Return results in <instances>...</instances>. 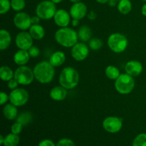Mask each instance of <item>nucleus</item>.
<instances>
[{
    "label": "nucleus",
    "instance_id": "nucleus-1",
    "mask_svg": "<svg viewBox=\"0 0 146 146\" xmlns=\"http://www.w3.org/2000/svg\"><path fill=\"white\" fill-rule=\"evenodd\" d=\"M33 71L36 80L41 84H48L55 76L54 66L49 61H43L38 63Z\"/></svg>",
    "mask_w": 146,
    "mask_h": 146
},
{
    "label": "nucleus",
    "instance_id": "nucleus-2",
    "mask_svg": "<svg viewBox=\"0 0 146 146\" xmlns=\"http://www.w3.org/2000/svg\"><path fill=\"white\" fill-rule=\"evenodd\" d=\"M54 36L58 44L66 48L73 47L78 43V33L68 27H61L56 31Z\"/></svg>",
    "mask_w": 146,
    "mask_h": 146
},
{
    "label": "nucleus",
    "instance_id": "nucleus-3",
    "mask_svg": "<svg viewBox=\"0 0 146 146\" xmlns=\"http://www.w3.org/2000/svg\"><path fill=\"white\" fill-rule=\"evenodd\" d=\"M79 82V74L73 67H66L59 76V84L67 90L74 88Z\"/></svg>",
    "mask_w": 146,
    "mask_h": 146
},
{
    "label": "nucleus",
    "instance_id": "nucleus-4",
    "mask_svg": "<svg viewBox=\"0 0 146 146\" xmlns=\"http://www.w3.org/2000/svg\"><path fill=\"white\" fill-rule=\"evenodd\" d=\"M135 87L133 77L128 74H122L115 80V88L121 94H128Z\"/></svg>",
    "mask_w": 146,
    "mask_h": 146
},
{
    "label": "nucleus",
    "instance_id": "nucleus-5",
    "mask_svg": "<svg viewBox=\"0 0 146 146\" xmlns=\"http://www.w3.org/2000/svg\"><path fill=\"white\" fill-rule=\"evenodd\" d=\"M128 41L125 35L120 33L112 34L108 38V46L115 53L123 52L128 46Z\"/></svg>",
    "mask_w": 146,
    "mask_h": 146
},
{
    "label": "nucleus",
    "instance_id": "nucleus-6",
    "mask_svg": "<svg viewBox=\"0 0 146 146\" xmlns=\"http://www.w3.org/2000/svg\"><path fill=\"white\" fill-rule=\"evenodd\" d=\"M56 4H54L51 0L42 1L37 5L36 9V15L41 19L48 20L54 18L56 12Z\"/></svg>",
    "mask_w": 146,
    "mask_h": 146
},
{
    "label": "nucleus",
    "instance_id": "nucleus-7",
    "mask_svg": "<svg viewBox=\"0 0 146 146\" xmlns=\"http://www.w3.org/2000/svg\"><path fill=\"white\" fill-rule=\"evenodd\" d=\"M14 78L21 85H29L34 79V71L26 66H20L14 71Z\"/></svg>",
    "mask_w": 146,
    "mask_h": 146
},
{
    "label": "nucleus",
    "instance_id": "nucleus-8",
    "mask_svg": "<svg viewBox=\"0 0 146 146\" xmlns=\"http://www.w3.org/2000/svg\"><path fill=\"white\" fill-rule=\"evenodd\" d=\"M9 101L11 104L17 107L25 105L29 101V94L24 88H16L9 94Z\"/></svg>",
    "mask_w": 146,
    "mask_h": 146
},
{
    "label": "nucleus",
    "instance_id": "nucleus-9",
    "mask_svg": "<svg viewBox=\"0 0 146 146\" xmlns=\"http://www.w3.org/2000/svg\"><path fill=\"white\" fill-rule=\"evenodd\" d=\"M122 118L116 116L107 117L103 121V127L106 131L111 133H116L119 132L123 126Z\"/></svg>",
    "mask_w": 146,
    "mask_h": 146
},
{
    "label": "nucleus",
    "instance_id": "nucleus-10",
    "mask_svg": "<svg viewBox=\"0 0 146 146\" xmlns=\"http://www.w3.org/2000/svg\"><path fill=\"white\" fill-rule=\"evenodd\" d=\"M33 39L34 38H32L30 33L27 31H21L16 36V45L19 49L28 51L30 47L33 46Z\"/></svg>",
    "mask_w": 146,
    "mask_h": 146
},
{
    "label": "nucleus",
    "instance_id": "nucleus-11",
    "mask_svg": "<svg viewBox=\"0 0 146 146\" xmlns=\"http://www.w3.org/2000/svg\"><path fill=\"white\" fill-rule=\"evenodd\" d=\"M89 54V48L84 43H76L71 48V56L77 61H84Z\"/></svg>",
    "mask_w": 146,
    "mask_h": 146
},
{
    "label": "nucleus",
    "instance_id": "nucleus-12",
    "mask_svg": "<svg viewBox=\"0 0 146 146\" xmlns=\"http://www.w3.org/2000/svg\"><path fill=\"white\" fill-rule=\"evenodd\" d=\"M31 17L26 12H19L15 14L14 17V24L16 27L21 30H27L31 27Z\"/></svg>",
    "mask_w": 146,
    "mask_h": 146
},
{
    "label": "nucleus",
    "instance_id": "nucleus-13",
    "mask_svg": "<svg viewBox=\"0 0 146 146\" xmlns=\"http://www.w3.org/2000/svg\"><path fill=\"white\" fill-rule=\"evenodd\" d=\"M70 15L73 19L81 20L86 17L87 13V7L84 3H74L70 8Z\"/></svg>",
    "mask_w": 146,
    "mask_h": 146
},
{
    "label": "nucleus",
    "instance_id": "nucleus-14",
    "mask_svg": "<svg viewBox=\"0 0 146 146\" xmlns=\"http://www.w3.org/2000/svg\"><path fill=\"white\" fill-rule=\"evenodd\" d=\"M71 15L65 9H58L54 17V22L60 27H67L71 21Z\"/></svg>",
    "mask_w": 146,
    "mask_h": 146
},
{
    "label": "nucleus",
    "instance_id": "nucleus-15",
    "mask_svg": "<svg viewBox=\"0 0 146 146\" xmlns=\"http://www.w3.org/2000/svg\"><path fill=\"white\" fill-rule=\"evenodd\" d=\"M143 67L142 64L140 61L132 60L125 64V70L126 74H129L130 76L133 77H135L139 76L142 73Z\"/></svg>",
    "mask_w": 146,
    "mask_h": 146
},
{
    "label": "nucleus",
    "instance_id": "nucleus-16",
    "mask_svg": "<svg viewBox=\"0 0 146 146\" xmlns=\"http://www.w3.org/2000/svg\"><path fill=\"white\" fill-rule=\"evenodd\" d=\"M51 99L56 101H61L67 96V89L63 86H56L51 90L49 94Z\"/></svg>",
    "mask_w": 146,
    "mask_h": 146
},
{
    "label": "nucleus",
    "instance_id": "nucleus-17",
    "mask_svg": "<svg viewBox=\"0 0 146 146\" xmlns=\"http://www.w3.org/2000/svg\"><path fill=\"white\" fill-rule=\"evenodd\" d=\"M30 55L27 50L20 49L14 55V61L17 65L24 66L29 61Z\"/></svg>",
    "mask_w": 146,
    "mask_h": 146
},
{
    "label": "nucleus",
    "instance_id": "nucleus-18",
    "mask_svg": "<svg viewBox=\"0 0 146 146\" xmlns=\"http://www.w3.org/2000/svg\"><path fill=\"white\" fill-rule=\"evenodd\" d=\"M29 33L35 40H41L45 36V30L40 24H33L29 28Z\"/></svg>",
    "mask_w": 146,
    "mask_h": 146
},
{
    "label": "nucleus",
    "instance_id": "nucleus-19",
    "mask_svg": "<svg viewBox=\"0 0 146 146\" xmlns=\"http://www.w3.org/2000/svg\"><path fill=\"white\" fill-rule=\"evenodd\" d=\"M3 114L7 120L11 121V120L15 119L17 117L18 110H17V106L14 104H7L3 108Z\"/></svg>",
    "mask_w": 146,
    "mask_h": 146
},
{
    "label": "nucleus",
    "instance_id": "nucleus-20",
    "mask_svg": "<svg viewBox=\"0 0 146 146\" xmlns=\"http://www.w3.org/2000/svg\"><path fill=\"white\" fill-rule=\"evenodd\" d=\"M66 61V56L63 51H56L49 58V62L54 67L60 66L62 65Z\"/></svg>",
    "mask_w": 146,
    "mask_h": 146
},
{
    "label": "nucleus",
    "instance_id": "nucleus-21",
    "mask_svg": "<svg viewBox=\"0 0 146 146\" xmlns=\"http://www.w3.org/2000/svg\"><path fill=\"white\" fill-rule=\"evenodd\" d=\"M11 42V37L9 32L5 29L0 31V49L5 50L10 46Z\"/></svg>",
    "mask_w": 146,
    "mask_h": 146
},
{
    "label": "nucleus",
    "instance_id": "nucleus-22",
    "mask_svg": "<svg viewBox=\"0 0 146 146\" xmlns=\"http://www.w3.org/2000/svg\"><path fill=\"white\" fill-rule=\"evenodd\" d=\"M14 72L7 66H3L0 68V78L3 81H9L14 78Z\"/></svg>",
    "mask_w": 146,
    "mask_h": 146
},
{
    "label": "nucleus",
    "instance_id": "nucleus-23",
    "mask_svg": "<svg viewBox=\"0 0 146 146\" xmlns=\"http://www.w3.org/2000/svg\"><path fill=\"white\" fill-rule=\"evenodd\" d=\"M118 10L122 14H128L132 10V3L130 0H121L118 3Z\"/></svg>",
    "mask_w": 146,
    "mask_h": 146
},
{
    "label": "nucleus",
    "instance_id": "nucleus-24",
    "mask_svg": "<svg viewBox=\"0 0 146 146\" xmlns=\"http://www.w3.org/2000/svg\"><path fill=\"white\" fill-rule=\"evenodd\" d=\"M91 30L87 26H82L78 31V38L84 42L89 41L91 38Z\"/></svg>",
    "mask_w": 146,
    "mask_h": 146
},
{
    "label": "nucleus",
    "instance_id": "nucleus-25",
    "mask_svg": "<svg viewBox=\"0 0 146 146\" xmlns=\"http://www.w3.org/2000/svg\"><path fill=\"white\" fill-rule=\"evenodd\" d=\"M20 138L18 135L13 133L8 134L4 138V146H17L19 143Z\"/></svg>",
    "mask_w": 146,
    "mask_h": 146
},
{
    "label": "nucleus",
    "instance_id": "nucleus-26",
    "mask_svg": "<svg viewBox=\"0 0 146 146\" xmlns=\"http://www.w3.org/2000/svg\"><path fill=\"white\" fill-rule=\"evenodd\" d=\"M106 75L108 77L109 79L111 80H116L117 78L119 77V76L121 75L120 74V71L118 70V68L117 67H115V66H108L106 68Z\"/></svg>",
    "mask_w": 146,
    "mask_h": 146
},
{
    "label": "nucleus",
    "instance_id": "nucleus-27",
    "mask_svg": "<svg viewBox=\"0 0 146 146\" xmlns=\"http://www.w3.org/2000/svg\"><path fill=\"white\" fill-rule=\"evenodd\" d=\"M31 120H32V115L29 112H24L17 116V122L20 123L24 126L30 123Z\"/></svg>",
    "mask_w": 146,
    "mask_h": 146
},
{
    "label": "nucleus",
    "instance_id": "nucleus-28",
    "mask_svg": "<svg viewBox=\"0 0 146 146\" xmlns=\"http://www.w3.org/2000/svg\"><path fill=\"white\" fill-rule=\"evenodd\" d=\"M11 9L15 11H21L26 6L25 0H11Z\"/></svg>",
    "mask_w": 146,
    "mask_h": 146
},
{
    "label": "nucleus",
    "instance_id": "nucleus-29",
    "mask_svg": "<svg viewBox=\"0 0 146 146\" xmlns=\"http://www.w3.org/2000/svg\"><path fill=\"white\" fill-rule=\"evenodd\" d=\"M133 146H146V133H141L133 140Z\"/></svg>",
    "mask_w": 146,
    "mask_h": 146
},
{
    "label": "nucleus",
    "instance_id": "nucleus-30",
    "mask_svg": "<svg viewBox=\"0 0 146 146\" xmlns=\"http://www.w3.org/2000/svg\"><path fill=\"white\" fill-rule=\"evenodd\" d=\"M11 8V1H9V0H0V14H6L9 11Z\"/></svg>",
    "mask_w": 146,
    "mask_h": 146
},
{
    "label": "nucleus",
    "instance_id": "nucleus-31",
    "mask_svg": "<svg viewBox=\"0 0 146 146\" xmlns=\"http://www.w3.org/2000/svg\"><path fill=\"white\" fill-rule=\"evenodd\" d=\"M103 46V42L100 38H94L89 41V47L94 51H97Z\"/></svg>",
    "mask_w": 146,
    "mask_h": 146
},
{
    "label": "nucleus",
    "instance_id": "nucleus-32",
    "mask_svg": "<svg viewBox=\"0 0 146 146\" xmlns=\"http://www.w3.org/2000/svg\"><path fill=\"white\" fill-rule=\"evenodd\" d=\"M56 146H76L73 141L68 138H62L57 143Z\"/></svg>",
    "mask_w": 146,
    "mask_h": 146
},
{
    "label": "nucleus",
    "instance_id": "nucleus-33",
    "mask_svg": "<svg viewBox=\"0 0 146 146\" xmlns=\"http://www.w3.org/2000/svg\"><path fill=\"white\" fill-rule=\"evenodd\" d=\"M23 128V125H21L20 123L16 122L15 123L13 124L11 127V133L14 134H17V135H19L20 133L21 132Z\"/></svg>",
    "mask_w": 146,
    "mask_h": 146
},
{
    "label": "nucleus",
    "instance_id": "nucleus-34",
    "mask_svg": "<svg viewBox=\"0 0 146 146\" xmlns=\"http://www.w3.org/2000/svg\"><path fill=\"white\" fill-rule=\"evenodd\" d=\"M28 52L29 54L30 57H31V58H36V57H37L39 55L40 50L37 46H32L30 47L29 49L28 50Z\"/></svg>",
    "mask_w": 146,
    "mask_h": 146
},
{
    "label": "nucleus",
    "instance_id": "nucleus-35",
    "mask_svg": "<svg viewBox=\"0 0 146 146\" xmlns=\"http://www.w3.org/2000/svg\"><path fill=\"white\" fill-rule=\"evenodd\" d=\"M19 83L15 78H12L10 81H8V84H7V86H8V88L11 90H14L16 88H17V86L19 85Z\"/></svg>",
    "mask_w": 146,
    "mask_h": 146
},
{
    "label": "nucleus",
    "instance_id": "nucleus-36",
    "mask_svg": "<svg viewBox=\"0 0 146 146\" xmlns=\"http://www.w3.org/2000/svg\"><path fill=\"white\" fill-rule=\"evenodd\" d=\"M8 100H9V96H8L4 92L0 93V104L1 105L5 104L8 101Z\"/></svg>",
    "mask_w": 146,
    "mask_h": 146
},
{
    "label": "nucleus",
    "instance_id": "nucleus-37",
    "mask_svg": "<svg viewBox=\"0 0 146 146\" xmlns=\"http://www.w3.org/2000/svg\"><path fill=\"white\" fill-rule=\"evenodd\" d=\"M38 146H56V145H55V143L52 141H51V140L45 139L41 141L38 143Z\"/></svg>",
    "mask_w": 146,
    "mask_h": 146
},
{
    "label": "nucleus",
    "instance_id": "nucleus-38",
    "mask_svg": "<svg viewBox=\"0 0 146 146\" xmlns=\"http://www.w3.org/2000/svg\"><path fill=\"white\" fill-rule=\"evenodd\" d=\"M31 24H32V25L33 24H38L40 22V18L37 15L31 17Z\"/></svg>",
    "mask_w": 146,
    "mask_h": 146
},
{
    "label": "nucleus",
    "instance_id": "nucleus-39",
    "mask_svg": "<svg viewBox=\"0 0 146 146\" xmlns=\"http://www.w3.org/2000/svg\"><path fill=\"white\" fill-rule=\"evenodd\" d=\"M97 17V14H96L95 11H91L89 12V14H88V18L90 20H95Z\"/></svg>",
    "mask_w": 146,
    "mask_h": 146
},
{
    "label": "nucleus",
    "instance_id": "nucleus-40",
    "mask_svg": "<svg viewBox=\"0 0 146 146\" xmlns=\"http://www.w3.org/2000/svg\"><path fill=\"white\" fill-rule=\"evenodd\" d=\"M117 0H109L108 2V5L110 6V7H115L116 5H118V3H117Z\"/></svg>",
    "mask_w": 146,
    "mask_h": 146
},
{
    "label": "nucleus",
    "instance_id": "nucleus-41",
    "mask_svg": "<svg viewBox=\"0 0 146 146\" xmlns=\"http://www.w3.org/2000/svg\"><path fill=\"white\" fill-rule=\"evenodd\" d=\"M71 24H72L73 27H78V26L79 25V20L73 19V20L71 21Z\"/></svg>",
    "mask_w": 146,
    "mask_h": 146
},
{
    "label": "nucleus",
    "instance_id": "nucleus-42",
    "mask_svg": "<svg viewBox=\"0 0 146 146\" xmlns=\"http://www.w3.org/2000/svg\"><path fill=\"white\" fill-rule=\"evenodd\" d=\"M141 13H142L143 15L146 17V3L142 7V9H141Z\"/></svg>",
    "mask_w": 146,
    "mask_h": 146
},
{
    "label": "nucleus",
    "instance_id": "nucleus-43",
    "mask_svg": "<svg viewBox=\"0 0 146 146\" xmlns=\"http://www.w3.org/2000/svg\"><path fill=\"white\" fill-rule=\"evenodd\" d=\"M98 3L99 4H106V3L108 2L109 0H96Z\"/></svg>",
    "mask_w": 146,
    "mask_h": 146
},
{
    "label": "nucleus",
    "instance_id": "nucleus-44",
    "mask_svg": "<svg viewBox=\"0 0 146 146\" xmlns=\"http://www.w3.org/2000/svg\"><path fill=\"white\" fill-rule=\"evenodd\" d=\"M4 138H4L2 135H0V145H3V144H4Z\"/></svg>",
    "mask_w": 146,
    "mask_h": 146
},
{
    "label": "nucleus",
    "instance_id": "nucleus-45",
    "mask_svg": "<svg viewBox=\"0 0 146 146\" xmlns=\"http://www.w3.org/2000/svg\"><path fill=\"white\" fill-rule=\"evenodd\" d=\"M51 1H53L54 4H59V3H61L63 0H51Z\"/></svg>",
    "mask_w": 146,
    "mask_h": 146
},
{
    "label": "nucleus",
    "instance_id": "nucleus-46",
    "mask_svg": "<svg viewBox=\"0 0 146 146\" xmlns=\"http://www.w3.org/2000/svg\"><path fill=\"white\" fill-rule=\"evenodd\" d=\"M70 1L73 3H76V2H79V1H81V0H70Z\"/></svg>",
    "mask_w": 146,
    "mask_h": 146
},
{
    "label": "nucleus",
    "instance_id": "nucleus-47",
    "mask_svg": "<svg viewBox=\"0 0 146 146\" xmlns=\"http://www.w3.org/2000/svg\"><path fill=\"white\" fill-rule=\"evenodd\" d=\"M142 1H146V0H142Z\"/></svg>",
    "mask_w": 146,
    "mask_h": 146
},
{
    "label": "nucleus",
    "instance_id": "nucleus-48",
    "mask_svg": "<svg viewBox=\"0 0 146 146\" xmlns=\"http://www.w3.org/2000/svg\"><path fill=\"white\" fill-rule=\"evenodd\" d=\"M117 1H121V0H117Z\"/></svg>",
    "mask_w": 146,
    "mask_h": 146
}]
</instances>
